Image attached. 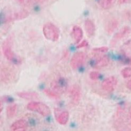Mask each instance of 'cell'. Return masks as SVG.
Returning a JSON list of instances; mask_svg holds the SVG:
<instances>
[{"label":"cell","instance_id":"6da1fadb","mask_svg":"<svg viewBox=\"0 0 131 131\" xmlns=\"http://www.w3.org/2000/svg\"><path fill=\"white\" fill-rule=\"evenodd\" d=\"M13 44V35H10L8 38L3 42L2 45V52L6 59L9 61L13 63H18L20 62V60L14 54L12 49Z\"/></svg>","mask_w":131,"mask_h":131},{"label":"cell","instance_id":"7a4b0ae2","mask_svg":"<svg viewBox=\"0 0 131 131\" xmlns=\"http://www.w3.org/2000/svg\"><path fill=\"white\" fill-rule=\"evenodd\" d=\"M42 32L45 37L49 40L57 41L60 38V30L54 24L47 23L42 28Z\"/></svg>","mask_w":131,"mask_h":131},{"label":"cell","instance_id":"3957f363","mask_svg":"<svg viewBox=\"0 0 131 131\" xmlns=\"http://www.w3.org/2000/svg\"><path fill=\"white\" fill-rule=\"evenodd\" d=\"M27 108L29 111L37 113L43 117L49 116L51 113L50 108L41 102L31 101L27 105Z\"/></svg>","mask_w":131,"mask_h":131},{"label":"cell","instance_id":"277c9868","mask_svg":"<svg viewBox=\"0 0 131 131\" xmlns=\"http://www.w3.org/2000/svg\"><path fill=\"white\" fill-rule=\"evenodd\" d=\"M86 59L85 54L81 52L75 53L71 60V67L73 70H77L83 66Z\"/></svg>","mask_w":131,"mask_h":131},{"label":"cell","instance_id":"5b68a950","mask_svg":"<svg viewBox=\"0 0 131 131\" xmlns=\"http://www.w3.org/2000/svg\"><path fill=\"white\" fill-rule=\"evenodd\" d=\"M50 86L52 89L58 94L63 93L67 90L68 83L65 79L60 78L52 82Z\"/></svg>","mask_w":131,"mask_h":131},{"label":"cell","instance_id":"8992f818","mask_svg":"<svg viewBox=\"0 0 131 131\" xmlns=\"http://www.w3.org/2000/svg\"><path fill=\"white\" fill-rule=\"evenodd\" d=\"M54 116L56 121L62 125H66L69 120V112L60 108H55Z\"/></svg>","mask_w":131,"mask_h":131},{"label":"cell","instance_id":"52a82bcc","mask_svg":"<svg viewBox=\"0 0 131 131\" xmlns=\"http://www.w3.org/2000/svg\"><path fill=\"white\" fill-rule=\"evenodd\" d=\"M117 84V80L115 77H110L106 78L101 83V88L104 91L112 92L115 89Z\"/></svg>","mask_w":131,"mask_h":131},{"label":"cell","instance_id":"ba28073f","mask_svg":"<svg viewBox=\"0 0 131 131\" xmlns=\"http://www.w3.org/2000/svg\"><path fill=\"white\" fill-rule=\"evenodd\" d=\"M29 15V13L28 11L22 10L13 14H10V15L5 17L4 19V23H9L13 21L23 20L27 18Z\"/></svg>","mask_w":131,"mask_h":131},{"label":"cell","instance_id":"9c48e42d","mask_svg":"<svg viewBox=\"0 0 131 131\" xmlns=\"http://www.w3.org/2000/svg\"><path fill=\"white\" fill-rule=\"evenodd\" d=\"M82 96L80 86L78 84L73 85L70 90V96L73 104L77 105L80 101Z\"/></svg>","mask_w":131,"mask_h":131},{"label":"cell","instance_id":"30bf717a","mask_svg":"<svg viewBox=\"0 0 131 131\" xmlns=\"http://www.w3.org/2000/svg\"><path fill=\"white\" fill-rule=\"evenodd\" d=\"M131 32V29L128 26H125L123 27L114 36V37L111 40V45L112 46H115L116 43L119 40L126 37Z\"/></svg>","mask_w":131,"mask_h":131},{"label":"cell","instance_id":"8fae6325","mask_svg":"<svg viewBox=\"0 0 131 131\" xmlns=\"http://www.w3.org/2000/svg\"><path fill=\"white\" fill-rule=\"evenodd\" d=\"M27 122L23 119H21L13 123L10 127V129L12 131L26 130L28 127Z\"/></svg>","mask_w":131,"mask_h":131},{"label":"cell","instance_id":"7c38bea8","mask_svg":"<svg viewBox=\"0 0 131 131\" xmlns=\"http://www.w3.org/2000/svg\"><path fill=\"white\" fill-rule=\"evenodd\" d=\"M71 35L75 41V43H78L83 38V30L79 26H74L72 28Z\"/></svg>","mask_w":131,"mask_h":131},{"label":"cell","instance_id":"4fadbf2b","mask_svg":"<svg viewBox=\"0 0 131 131\" xmlns=\"http://www.w3.org/2000/svg\"><path fill=\"white\" fill-rule=\"evenodd\" d=\"M84 28L88 37H91L94 36L96 31V26L91 20L87 19L85 20Z\"/></svg>","mask_w":131,"mask_h":131},{"label":"cell","instance_id":"5bb4252c","mask_svg":"<svg viewBox=\"0 0 131 131\" xmlns=\"http://www.w3.org/2000/svg\"><path fill=\"white\" fill-rule=\"evenodd\" d=\"M110 63V58L107 55H104L99 57L94 63L93 67L96 68H101L105 67Z\"/></svg>","mask_w":131,"mask_h":131},{"label":"cell","instance_id":"9a60e30c","mask_svg":"<svg viewBox=\"0 0 131 131\" xmlns=\"http://www.w3.org/2000/svg\"><path fill=\"white\" fill-rule=\"evenodd\" d=\"M17 94L20 98L26 100H35L39 97L38 94L35 92H19Z\"/></svg>","mask_w":131,"mask_h":131},{"label":"cell","instance_id":"2e32d148","mask_svg":"<svg viewBox=\"0 0 131 131\" xmlns=\"http://www.w3.org/2000/svg\"><path fill=\"white\" fill-rule=\"evenodd\" d=\"M118 26V22L115 19H112L109 21L106 25L105 29L108 34L113 33Z\"/></svg>","mask_w":131,"mask_h":131},{"label":"cell","instance_id":"e0dca14e","mask_svg":"<svg viewBox=\"0 0 131 131\" xmlns=\"http://www.w3.org/2000/svg\"><path fill=\"white\" fill-rule=\"evenodd\" d=\"M116 0H98V3L101 8L105 10L111 9Z\"/></svg>","mask_w":131,"mask_h":131},{"label":"cell","instance_id":"ac0fdd59","mask_svg":"<svg viewBox=\"0 0 131 131\" xmlns=\"http://www.w3.org/2000/svg\"><path fill=\"white\" fill-rule=\"evenodd\" d=\"M18 111V106L16 104L9 105L6 108V115L9 118H12L15 116Z\"/></svg>","mask_w":131,"mask_h":131},{"label":"cell","instance_id":"d6986e66","mask_svg":"<svg viewBox=\"0 0 131 131\" xmlns=\"http://www.w3.org/2000/svg\"><path fill=\"white\" fill-rule=\"evenodd\" d=\"M43 92L45 93L46 96L48 97L53 98V99H58L60 98V96L59 95V94L55 92L54 90H51L48 89H45L43 90Z\"/></svg>","mask_w":131,"mask_h":131},{"label":"cell","instance_id":"ffe728a7","mask_svg":"<svg viewBox=\"0 0 131 131\" xmlns=\"http://www.w3.org/2000/svg\"><path fill=\"white\" fill-rule=\"evenodd\" d=\"M121 74L124 78H129L131 77V68L127 67L123 69L121 71Z\"/></svg>","mask_w":131,"mask_h":131},{"label":"cell","instance_id":"44dd1931","mask_svg":"<svg viewBox=\"0 0 131 131\" xmlns=\"http://www.w3.org/2000/svg\"><path fill=\"white\" fill-rule=\"evenodd\" d=\"M122 62L124 64L131 65V57L127 56L126 54H125L124 52H123V55L121 57Z\"/></svg>","mask_w":131,"mask_h":131},{"label":"cell","instance_id":"7402d4cb","mask_svg":"<svg viewBox=\"0 0 131 131\" xmlns=\"http://www.w3.org/2000/svg\"><path fill=\"white\" fill-rule=\"evenodd\" d=\"M90 78L92 80H97L99 79L100 77L101 74L100 73L97 71H92L90 73Z\"/></svg>","mask_w":131,"mask_h":131},{"label":"cell","instance_id":"603a6c76","mask_svg":"<svg viewBox=\"0 0 131 131\" xmlns=\"http://www.w3.org/2000/svg\"><path fill=\"white\" fill-rule=\"evenodd\" d=\"M109 48L107 47H101L99 48H95L93 49V51L96 53H104L108 52Z\"/></svg>","mask_w":131,"mask_h":131},{"label":"cell","instance_id":"cb8c5ba5","mask_svg":"<svg viewBox=\"0 0 131 131\" xmlns=\"http://www.w3.org/2000/svg\"><path fill=\"white\" fill-rule=\"evenodd\" d=\"M89 45L88 42L87 41L85 40H84L83 41H82L80 43H79V45H78V46H77V48H84L85 47H87Z\"/></svg>","mask_w":131,"mask_h":131},{"label":"cell","instance_id":"d4e9b609","mask_svg":"<svg viewBox=\"0 0 131 131\" xmlns=\"http://www.w3.org/2000/svg\"><path fill=\"white\" fill-rule=\"evenodd\" d=\"M46 0H29V2L34 4H40L43 3Z\"/></svg>","mask_w":131,"mask_h":131},{"label":"cell","instance_id":"484cf974","mask_svg":"<svg viewBox=\"0 0 131 131\" xmlns=\"http://www.w3.org/2000/svg\"><path fill=\"white\" fill-rule=\"evenodd\" d=\"M124 46L131 49V39L128 40L126 42H125L124 43Z\"/></svg>","mask_w":131,"mask_h":131},{"label":"cell","instance_id":"4316f807","mask_svg":"<svg viewBox=\"0 0 131 131\" xmlns=\"http://www.w3.org/2000/svg\"><path fill=\"white\" fill-rule=\"evenodd\" d=\"M126 87H127V89L131 90V79L129 80L127 82Z\"/></svg>","mask_w":131,"mask_h":131},{"label":"cell","instance_id":"83f0119b","mask_svg":"<svg viewBox=\"0 0 131 131\" xmlns=\"http://www.w3.org/2000/svg\"><path fill=\"white\" fill-rule=\"evenodd\" d=\"M129 0H118V3L119 4H125L127 2H128Z\"/></svg>","mask_w":131,"mask_h":131},{"label":"cell","instance_id":"f1b7e54d","mask_svg":"<svg viewBox=\"0 0 131 131\" xmlns=\"http://www.w3.org/2000/svg\"><path fill=\"white\" fill-rule=\"evenodd\" d=\"M16 1H17V2L20 3V4H23L25 0H15Z\"/></svg>","mask_w":131,"mask_h":131},{"label":"cell","instance_id":"f546056e","mask_svg":"<svg viewBox=\"0 0 131 131\" xmlns=\"http://www.w3.org/2000/svg\"><path fill=\"white\" fill-rule=\"evenodd\" d=\"M129 116H130V118H131V110H130V112H129Z\"/></svg>","mask_w":131,"mask_h":131}]
</instances>
